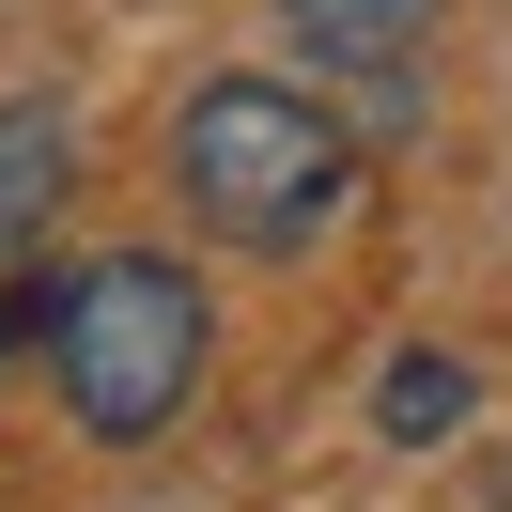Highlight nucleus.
<instances>
[{
    "mask_svg": "<svg viewBox=\"0 0 512 512\" xmlns=\"http://www.w3.org/2000/svg\"><path fill=\"white\" fill-rule=\"evenodd\" d=\"M171 171H187V202L233 233V249H295V233L342 218V125H326L311 94H280V78H202L187 125H171Z\"/></svg>",
    "mask_w": 512,
    "mask_h": 512,
    "instance_id": "obj_1",
    "label": "nucleus"
},
{
    "mask_svg": "<svg viewBox=\"0 0 512 512\" xmlns=\"http://www.w3.org/2000/svg\"><path fill=\"white\" fill-rule=\"evenodd\" d=\"M63 404H78V435H109V450H140L171 404L202 388V280L187 264H156V249H109V264H78L63 280Z\"/></svg>",
    "mask_w": 512,
    "mask_h": 512,
    "instance_id": "obj_2",
    "label": "nucleus"
},
{
    "mask_svg": "<svg viewBox=\"0 0 512 512\" xmlns=\"http://www.w3.org/2000/svg\"><path fill=\"white\" fill-rule=\"evenodd\" d=\"M78 187V125L63 109H0V249H32Z\"/></svg>",
    "mask_w": 512,
    "mask_h": 512,
    "instance_id": "obj_3",
    "label": "nucleus"
},
{
    "mask_svg": "<svg viewBox=\"0 0 512 512\" xmlns=\"http://www.w3.org/2000/svg\"><path fill=\"white\" fill-rule=\"evenodd\" d=\"M311 63H357V78H404V47L435 32V0H280Z\"/></svg>",
    "mask_w": 512,
    "mask_h": 512,
    "instance_id": "obj_4",
    "label": "nucleus"
},
{
    "mask_svg": "<svg viewBox=\"0 0 512 512\" xmlns=\"http://www.w3.org/2000/svg\"><path fill=\"white\" fill-rule=\"evenodd\" d=\"M466 404H481V373H466V357H388V373H373V419H388L404 450L466 435Z\"/></svg>",
    "mask_w": 512,
    "mask_h": 512,
    "instance_id": "obj_5",
    "label": "nucleus"
}]
</instances>
